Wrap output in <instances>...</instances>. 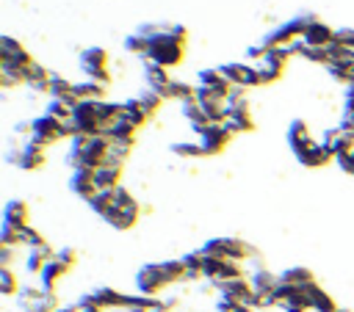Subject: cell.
<instances>
[{"label":"cell","instance_id":"obj_53","mask_svg":"<svg viewBox=\"0 0 354 312\" xmlns=\"http://www.w3.org/2000/svg\"><path fill=\"white\" fill-rule=\"evenodd\" d=\"M55 312H80V306H77V304H75V306H58Z\"/></svg>","mask_w":354,"mask_h":312},{"label":"cell","instance_id":"obj_45","mask_svg":"<svg viewBox=\"0 0 354 312\" xmlns=\"http://www.w3.org/2000/svg\"><path fill=\"white\" fill-rule=\"evenodd\" d=\"M285 312H307L310 309V301H307V293L304 290H299L293 298H288L285 304H279Z\"/></svg>","mask_w":354,"mask_h":312},{"label":"cell","instance_id":"obj_13","mask_svg":"<svg viewBox=\"0 0 354 312\" xmlns=\"http://www.w3.org/2000/svg\"><path fill=\"white\" fill-rule=\"evenodd\" d=\"M296 160H299L301 166H307V168H321V166L332 163V160H335V155H332L321 141H315V144H310V146L299 149V152H296Z\"/></svg>","mask_w":354,"mask_h":312},{"label":"cell","instance_id":"obj_10","mask_svg":"<svg viewBox=\"0 0 354 312\" xmlns=\"http://www.w3.org/2000/svg\"><path fill=\"white\" fill-rule=\"evenodd\" d=\"M8 160L17 163L22 171H36V168L44 166V146H39V144H33V141L28 138L19 149L8 152Z\"/></svg>","mask_w":354,"mask_h":312},{"label":"cell","instance_id":"obj_5","mask_svg":"<svg viewBox=\"0 0 354 312\" xmlns=\"http://www.w3.org/2000/svg\"><path fill=\"white\" fill-rule=\"evenodd\" d=\"M72 121L77 127V135H102V121H100V113H97V102H88V99H80L77 108L72 110Z\"/></svg>","mask_w":354,"mask_h":312},{"label":"cell","instance_id":"obj_28","mask_svg":"<svg viewBox=\"0 0 354 312\" xmlns=\"http://www.w3.org/2000/svg\"><path fill=\"white\" fill-rule=\"evenodd\" d=\"M0 86L3 88H14V86H28V72L30 66H11V64H0Z\"/></svg>","mask_w":354,"mask_h":312},{"label":"cell","instance_id":"obj_33","mask_svg":"<svg viewBox=\"0 0 354 312\" xmlns=\"http://www.w3.org/2000/svg\"><path fill=\"white\" fill-rule=\"evenodd\" d=\"M50 77H53V72H47L41 64H30V72H28V86L33 88V91H39V94H47V88H50Z\"/></svg>","mask_w":354,"mask_h":312},{"label":"cell","instance_id":"obj_40","mask_svg":"<svg viewBox=\"0 0 354 312\" xmlns=\"http://www.w3.org/2000/svg\"><path fill=\"white\" fill-rule=\"evenodd\" d=\"M183 262H185V271H188L185 279H199V276H202V265H205V254H202V251H191V254H185Z\"/></svg>","mask_w":354,"mask_h":312},{"label":"cell","instance_id":"obj_16","mask_svg":"<svg viewBox=\"0 0 354 312\" xmlns=\"http://www.w3.org/2000/svg\"><path fill=\"white\" fill-rule=\"evenodd\" d=\"M91 298V304L102 306V309H124V293H119L116 287H97L91 293H86Z\"/></svg>","mask_w":354,"mask_h":312},{"label":"cell","instance_id":"obj_11","mask_svg":"<svg viewBox=\"0 0 354 312\" xmlns=\"http://www.w3.org/2000/svg\"><path fill=\"white\" fill-rule=\"evenodd\" d=\"M230 138H232V133L227 130V124H207L199 133V146L205 155H218L230 144Z\"/></svg>","mask_w":354,"mask_h":312},{"label":"cell","instance_id":"obj_47","mask_svg":"<svg viewBox=\"0 0 354 312\" xmlns=\"http://www.w3.org/2000/svg\"><path fill=\"white\" fill-rule=\"evenodd\" d=\"M257 72H260V80H263V83H274V80H279V75H282V69H277V66H271V64H257Z\"/></svg>","mask_w":354,"mask_h":312},{"label":"cell","instance_id":"obj_18","mask_svg":"<svg viewBox=\"0 0 354 312\" xmlns=\"http://www.w3.org/2000/svg\"><path fill=\"white\" fill-rule=\"evenodd\" d=\"M122 168H124V166H119V163H102V166L94 171L97 191H113V188H119Z\"/></svg>","mask_w":354,"mask_h":312},{"label":"cell","instance_id":"obj_42","mask_svg":"<svg viewBox=\"0 0 354 312\" xmlns=\"http://www.w3.org/2000/svg\"><path fill=\"white\" fill-rule=\"evenodd\" d=\"M171 152L180 157H202L205 155L199 141H177V144H171Z\"/></svg>","mask_w":354,"mask_h":312},{"label":"cell","instance_id":"obj_34","mask_svg":"<svg viewBox=\"0 0 354 312\" xmlns=\"http://www.w3.org/2000/svg\"><path fill=\"white\" fill-rule=\"evenodd\" d=\"M75 94H77V99L100 102V99H105V86L97 80H83V83H75Z\"/></svg>","mask_w":354,"mask_h":312},{"label":"cell","instance_id":"obj_32","mask_svg":"<svg viewBox=\"0 0 354 312\" xmlns=\"http://www.w3.org/2000/svg\"><path fill=\"white\" fill-rule=\"evenodd\" d=\"M88 207H91V213H97L100 218H108V215L116 210L113 191H97V193L88 199Z\"/></svg>","mask_w":354,"mask_h":312},{"label":"cell","instance_id":"obj_12","mask_svg":"<svg viewBox=\"0 0 354 312\" xmlns=\"http://www.w3.org/2000/svg\"><path fill=\"white\" fill-rule=\"evenodd\" d=\"M0 64L30 66L33 58H30V52L22 47V41H17V39H11V36H3V39H0Z\"/></svg>","mask_w":354,"mask_h":312},{"label":"cell","instance_id":"obj_37","mask_svg":"<svg viewBox=\"0 0 354 312\" xmlns=\"http://www.w3.org/2000/svg\"><path fill=\"white\" fill-rule=\"evenodd\" d=\"M75 91V83H69L64 75H53L50 77V88H47V97L50 99H64V97H69Z\"/></svg>","mask_w":354,"mask_h":312},{"label":"cell","instance_id":"obj_26","mask_svg":"<svg viewBox=\"0 0 354 312\" xmlns=\"http://www.w3.org/2000/svg\"><path fill=\"white\" fill-rule=\"evenodd\" d=\"M180 110H183V116L191 121L194 133H202L207 124H213V121L207 119V113L202 110V105L196 102V97H194V99H188V102H183V105H180Z\"/></svg>","mask_w":354,"mask_h":312},{"label":"cell","instance_id":"obj_17","mask_svg":"<svg viewBox=\"0 0 354 312\" xmlns=\"http://www.w3.org/2000/svg\"><path fill=\"white\" fill-rule=\"evenodd\" d=\"M136 130L138 127H133L127 119H116V121H111L105 130H102V135L111 141V144H133L136 141Z\"/></svg>","mask_w":354,"mask_h":312},{"label":"cell","instance_id":"obj_23","mask_svg":"<svg viewBox=\"0 0 354 312\" xmlns=\"http://www.w3.org/2000/svg\"><path fill=\"white\" fill-rule=\"evenodd\" d=\"M196 86H202V88H213V91H218V94H230V88H232V83L221 75V69H202L199 72V77H196Z\"/></svg>","mask_w":354,"mask_h":312},{"label":"cell","instance_id":"obj_38","mask_svg":"<svg viewBox=\"0 0 354 312\" xmlns=\"http://www.w3.org/2000/svg\"><path fill=\"white\" fill-rule=\"evenodd\" d=\"M124 50H127V52H133V55H138V58H147V50H149V39H147L144 33L133 30V33L124 39Z\"/></svg>","mask_w":354,"mask_h":312},{"label":"cell","instance_id":"obj_44","mask_svg":"<svg viewBox=\"0 0 354 312\" xmlns=\"http://www.w3.org/2000/svg\"><path fill=\"white\" fill-rule=\"evenodd\" d=\"M44 113L55 116L58 121H66V119H72V108H69L64 99H50V102H47V108H44Z\"/></svg>","mask_w":354,"mask_h":312},{"label":"cell","instance_id":"obj_19","mask_svg":"<svg viewBox=\"0 0 354 312\" xmlns=\"http://www.w3.org/2000/svg\"><path fill=\"white\" fill-rule=\"evenodd\" d=\"M144 80H147V86H149L152 91L163 94V88L171 83V75L166 72V66H160V64H155V61H144Z\"/></svg>","mask_w":354,"mask_h":312},{"label":"cell","instance_id":"obj_49","mask_svg":"<svg viewBox=\"0 0 354 312\" xmlns=\"http://www.w3.org/2000/svg\"><path fill=\"white\" fill-rule=\"evenodd\" d=\"M335 41H337V44H346V47H354V30H351V28L335 30Z\"/></svg>","mask_w":354,"mask_h":312},{"label":"cell","instance_id":"obj_52","mask_svg":"<svg viewBox=\"0 0 354 312\" xmlns=\"http://www.w3.org/2000/svg\"><path fill=\"white\" fill-rule=\"evenodd\" d=\"M337 166H340L346 174H351V177H354V152H348V155L337 157Z\"/></svg>","mask_w":354,"mask_h":312},{"label":"cell","instance_id":"obj_50","mask_svg":"<svg viewBox=\"0 0 354 312\" xmlns=\"http://www.w3.org/2000/svg\"><path fill=\"white\" fill-rule=\"evenodd\" d=\"M166 33H169L171 39H177V41H185V36H188L185 25H166Z\"/></svg>","mask_w":354,"mask_h":312},{"label":"cell","instance_id":"obj_29","mask_svg":"<svg viewBox=\"0 0 354 312\" xmlns=\"http://www.w3.org/2000/svg\"><path fill=\"white\" fill-rule=\"evenodd\" d=\"M249 282H252V287H254L257 295H271L277 290V284H279V276L271 273V271H266V268H257Z\"/></svg>","mask_w":354,"mask_h":312},{"label":"cell","instance_id":"obj_20","mask_svg":"<svg viewBox=\"0 0 354 312\" xmlns=\"http://www.w3.org/2000/svg\"><path fill=\"white\" fill-rule=\"evenodd\" d=\"M230 108V105H227ZM227 130L235 135V133H252L254 130V119H252V113H249V105H243V108H230V116H227Z\"/></svg>","mask_w":354,"mask_h":312},{"label":"cell","instance_id":"obj_9","mask_svg":"<svg viewBox=\"0 0 354 312\" xmlns=\"http://www.w3.org/2000/svg\"><path fill=\"white\" fill-rule=\"evenodd\" d=\"M218 290H221V298H230V301H238V304H243V306H249V309H257V293H254V287H252V282L249 279H230V282H221V284H216Z\"/></svg>","mask_w":354,"mask_h":312},{"label":"cell","instance_id":"obj_6","mask_svg":"<svg viewBox=\"0 0 354 312\" xmlns=\"http://www.w3.org/2000/svg\"><path fill=\"white\" fill-rule=\"evenodd\" d=\"M221 69V75L232 83V86H241V88H254V86H263V80H260V72H257V66H252V64H243V61H232V64H224V66H218Z\"/></svg>","mask_w":354,"mask_h":312},{"label":"cell","instance_id":"obj_41","mask_svg":"<svg viewBox=\"0 0 354 312\" xmlns=\"http://www.w3.org/2000/svg\"><path fill=\"white\" fill-rule=\"evenodd\" d=\"M138 102H141V108H144V113H147V116H155V110L160 108L163 97H160L158 91L147 88V91H141V94H138Z\"/></svg>","mask_w":354,"mask_h":312},{"label":"cell","instance_id":"obj_2","mask_svg":"<svg viewBox=\"0 0 354 312\" xmlns=\"http://www.w3.org/2000/svg\"><path fill=\"white\" fill-rule=\"evenodd\" d=\"M202 254L221 257V260H235V262H246V260L257 257V251L249 243H243L241 237H213L202 246Z\"/></svg>","mask_w":354,"mask_h":312},{"label":"cell","instance_id":"obj_46","mask_svg":"<svg viewBox=\"0 0 354 312\" xmlns=\"http://www.w3.org/2000/svg\"><path fill=\"white\" fill-rule=\"evenodd\" d=\"M0 246H11V248L22 246V240H19V229H17V226L3 224V229H0Z\"/></svg>","mask_w":354,"mask_h":312},{"label":"cell","instance_id":"obj_31","mask_svg":"<svg viewBox=\"0 0 354 312\" xmlns=\"http://www.w3.org/2000/svg\"><path fill=\"white\" fill-rule=\"evenodd\" d=\"M163 99H177L180 105L183 102H188V99H194L196 97V88L194 86H188V83H183V80H174L171 77V83L163 88V94H160Z\"/></svg>","mask_w":354,"mask_h":312},{"label":"cell","instance_id":"obj_8","mask_svg":"<svg viewBox=\"0 0 354 312\" xmlns=\"http://www.w3.org/2000/svg\"><path fill=\"white\" fill-rule=\"evenodd\" d=\"M166 287H169V279H166L160 262L144 265V268L136 273V290H138L141 295H158V293L166 290Z\"/></svg>","mask_w":354,"mask_h":312},{"label":"cell","instance_id":"obj_3","mask_svg":"<svg viewBox=\"0 0 354 312\" xmlns=\"http://www.w3.org/2000/svg\"><path fill=\"white\" fill-rule=\"evenodd\" d=\"M144 61H155V64H160L166 69L169 66H177L183 61V41L171 39L166 33V28H163L155 39H149V50H147V58Z\"/></svg>","mask_w":354,"mask_h":312},{"label":"cell","instance_id":"obj_27","mask_svg":"<svg viewBox=\"0 0 354 312\" xmlns=\"http://www.w3.org/2000/svg\"><path fill=\"white\" fill-rule=\"evenodd\" d=\"M279 282L293 284V287H310V284H315V276H313L310 268H304V265H293V268H285V271L279 273Z\"/></svg>","mask_w":354,"mask_h":312},{"label":"cell","instance_id":"obj_22","mask_svg":"<svg viewBox=\"0 0 354 312\" xmlns=\"http://www.w3.org/2000/svg\"><path fill=\"white\" fill-rule=\"evenodd\" d=\"M304 293H307V301H310V309H315V312H337L340 306L335 304V298L324 290V287H318V284H310V287H304Z\"/></svg>","mask_w":354,"mask_h":312},{"label":"cell","instance_id":"obj_1","mask_svg":"<svg viewBox=\"0 0 354 312\" xmlns=\"http://www.w3.org/2000/svg\"><path fill=\"white\" fill-rule=\"evenodd\" d=\"M315 19H318V17H315L313 11H304V14H299V17L288 19V22H282V25H277L274 30H268L260 44H266V47H288V44L299 41V39L304 36V30H307Z\"/></svg>","mask_w":354,"mask_h":312},{"label":"cell","instance_id":"obj_24","mask_svg":"<svg viewBox=\"0 0 354 312\" xmlns=\"http://www.w3.org/2000/svg\"><path fill=\"white\" fill-rule=\"evenodd\" d=\"M28 204L22 202V199H11L6 207H3V224H8V226H17V229H22V226H28Z\"/></svg>","mask_w":354,"mask_h":312},{"label":"cell","instance_id":"obj_25","mask_svg":"<svg viewBox=\"0 0 354 312\" xmlns=\"http://www.w3.org/2000/svg\"><path fill=\"white\" fill-rule=\"evenodd\" d=\"M66 271H69V268H66V265H61V262L53 257V260L41 268V273H39V287H41V290H47V293H53V290H55V284L61 282V276H64Z\"/></svg>","mask_w":354,"mask_h":312},{"label":"cell","instance_id":"obj_51","mask_svg":"<svg viewBox=\"0 0 354 312\" xmlns=\"http://www.w3.org/2000/svg\"><path fill=\"white\" fill-rule=\"evenodd\" d=\"M11 262H14V248L0 246V268H11Z\"/></svg>","mask_w":354,"mask_h":312},{"label":"cell","instance_id":"obj_39","mask_svg":"<svg viewBox=\"0 0 354 312\" xmlns=\"http://www.w3.org/2000/svg\"><path fill=\"white\" fill-rule=\"evenodd\" d=\"M19 240H22V246H28V248H44V246H47V240L41 237V232L33 229L30 224L19 229Z\"/></svg>","mask_w":354,"mask_h":312},{"label":"cell","instance_id":"obj_7","mask_svg":"<svg viewBox=\"0 0 354 312\" xmlns=\"http://www.w3.org/2000/svg\"><path fill=\"white\" fill-rule=\"evenodd\" d=\"M30 141L39 146H50L55 141H61V121L50 113H41L30 121Z\"/></svg>","mask_w":354,"mask_h":312},{"label":"cell","instance_id":"obj_35","mask_svg":"<svg viewBox=\"0 0 354 312\" xmlns=\"http://www.w3.org/2000/svg\"><path fill=\"white\" fill-rule=\"evenodd\" d=\"M122 110H124L122 102H113V99H100V102H97V113H100L102 127H108L111 121H116V119L122 116Z\"/></svg>","mask_w":354,"mask_h":312},{"label":"cell","instance_id":"obj_36","mask_svg":"<svg viewBox=\"0 0 354 312\" xmlns=\"http://www.w3.org/2000/svg\"><path fill=\"white\" fill-rule=\"evenodd\" d=\"M122 105H124V110H122V119H127L133 127H141V124L149 119V116L144 113V108H141L138 97H133V99H124Z\"/></svg>","mask_w":354,"mask_h":312},{"label":"cell","instance_id":"obj_48","mask_svg":"<svg viewBox=\"0 0 354 312\" xmlns=\"http://www.w3.org/2000/svg\"><path fill=\"white\" fill-rule=\"evenodd\" d=\"M55 260H58L61 265L72 268V265L77 262V251H75V248H58V251H55Z\"/></svg>","mask_w":354,"mask_h":312},{"label":"cell","instance_id":"obj_4","mask_svg":"<svg viewBox=\"0 0 354 312\" xmlns=\"http://www.w3.org/2000/svg\"><path fill=\"white\" fill-rule=\"evenodd\" d=\"M80 69L86 72V80H97L102 86L111 83V72H108V52L102 47H88L80 52Z\"/></svg>","mask_w":354,"mask_h":312},{"label":"cell","instance_id":"obj_14","mask_svg":"<svg viewBox=\"0 0 354 312\" xmlns=\"http://www.w3.org/2000/svg\"><path fill=\"white\" fill-rule=\"evenodd\" d=\"M69 188L72 193H77L80 199H91L97 193V182H94V171L91 168H75L72 177H69Z\"/></svg>","mask_w":354,"mask_h":312},{"label":"cell","instance_id":"obj_30","mask_svg":"<svg viewBox=\"0 0 354 312\" xmlns=\"http://www.w3.org/2000/svg\"><path fill=\"white\" fill-rule=\"evenodd\" d=\"M138 213H141V207H116L105 221H108L113 229H130V226L138 221Z\"/></svg>","mask_w":354,"mask_h":312},{"label":"cell","instance_id":"obj_43","mask_svg":"<svg viewBox=\"0 0 354 312\" xmlns=\"http://www.w3.org/2000/svg\"><path fill=\"white\" fill-rule=\"evenodd\" d=\"M0 293L3 295H17L19 293V282H17L11 268H0Z\"/></svg>","mask_w":354,"mask_h":312},{"label":"cell","instance_id":"obj_15","mask_svg":"<svg viewBox=\"0 0 354 312\" xmlns=\"http://www.w3.org/2000/svg\"><path fill=\"white\" fill-rule=\"evenodd\" d=\"M301 41L307 44V47H329L332 41H335V30L326 25V22H321V19H315L307 30H304V36H301Z\"/></svg>","mask_w":354,"mask_h":312},{"label":"cell","instance_id":"obj_21","mask_svg":"<svg viewBox=\"0 0 354 312\" xmlns=\"http://www.w3.org/2000/svg\"><path fill=\"white\" fill-rule=\"evenodd\" d=\"M310 144H315V141H313V135H310L307 121L293 119V121L288 124V146H290V149H293V155H296L299 149H304V146H310Z\"/></svg>","mask_w":354,"mask_h":312}]
</instances>
